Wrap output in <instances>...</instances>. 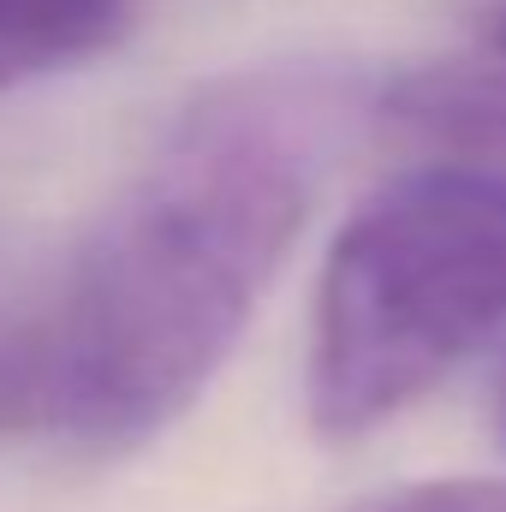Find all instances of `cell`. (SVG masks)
Instances as JSON below:
<instances>
[{"label": "cell", "instance_id": "obj_1", "mask_svg": "<svg viewBox=\"0 0 506 512\" xmlns=\"http://www.w3.org/2000/svg\"><path fill=\"white\" fill-rule=\"evenodd\" d=\"M376 90L358 60H268L191 90L54 292L0 322V429L96 459L167 435L245 340L334 167L376 137Z\"/></svg>", "mask_w": 506, "mask_h": 512}, {"label": "cell", "instance_id": "obj_6", "mask_svg": "<svg viewBox=\"0 0 506 512\" xmlns=\"http://www.w3.org/2000/svg\"><path fill=\"white\" fill-rule=\"evenodd\" d=\"M447 12L465 54L506 66V0H447Z\"/></svg>", "mask_w": 506, "mask_h": 512}, {"label": "cell", "instance_id": "obj_4", "mask_svg": "<svg viewBox=\"0 0 506 512\" xmlns=\"http://www.w3.org/2000/svg\"><path fill=\"white\" fill-rule=\"evenodd\" d=\"M131 30V0H0V90L72 72Z\"/></svg>", "mask_w": 506, "mask_h": 512}, {"label": "cell", "instance_id": "obj_7", "mask_svg": "<svg viewBox=\"0 0 506 512\" xmlns=\"http://www.w3.org/2000/svg\"><path fill=\"white\" fill-rule=\"evenodd\" d=\"M489 417H495V429H501V441H506V346H501V358H495V370H489Z\"/></svg>", "mask_w": 506, "mask_h": 512}, {"label": "cell", "instance_id": "obj_3", "mask_svg": "<svg viewBox=\"0 0 506 512\" xmlns=\"http://www.w3.org/2000/svg\"><path fill=\"white\" fill-rule=\"evenodd\" d=\"M376 137L405 161H453L506 179V66L453 48L381 72Z\"/></svg>", "mask_w": 506, "mask_h": 512}, {"label": "cell", "instance_id": "obj_5", "mask_svg": "<svg viewBox=\"0 0 506 512\" xmlns=\"http://www.w3.org/2000/svg\"><path fill=\"white\" fill-rule=\"evenodd\" d=\"M352 512H506V477H423L381 489Z\"/></svg>", "mask_w": 506, "mask_h": 512}, {"label": "cell", "instance_id": "obj_2", "mask_svg": "<svg viewBox=\"0 0 506 512\" xmlns=\"http://www.w3.org/2000/svg\"><path fill=\"white\" fill-rule=\"evenodd\" d=\"M506 334V179L405 161L340 221L316 274L304 411L364 441Z\"/></svg>", "mask_w": 506, "mask_h": 512}]
</instances>
